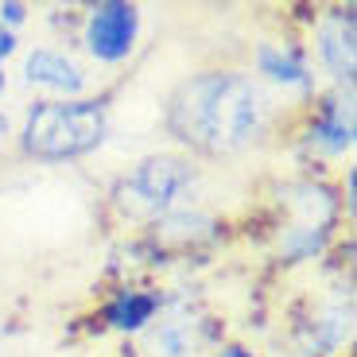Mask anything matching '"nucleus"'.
<instances>
[{
	"label": "nucleus",
	"mask_w": 357,
	"mask_h": 357,
	"mask_svg": "<svg viewBox=\"0 0 357 357\" xmlns=\"http://www.w3.org/2000/svg\"><path fill=\"white\" fill-rule=\"evenodd\" d=\"M307 54L326 89H354L357 82V16L354 8H319L307 31Z\"/></svg>",
	"instance_id": "9d476101"
},
{
	"label": "nucleus",
	"mask_w": 357,
	"mask_h": 357,
	"mask_svg": "<svg viewBox=\"0 0 357 357\" xmlns=\"http://www.w3.org/2000/svg\"><path fill=\"white\" fill-rule=\"evenodd\" d=\"M8 93H12V74H8V70H0V101L8 98Z\"/></svg>",
	"instance_id": "a211bd4d"
},
{
	"label": "nucleus",
	"mask_w": 357,
	"mask_h": 357,
	"mask_svg": "<svg viewBox=\"0 0 357 357\" xmlns=\"http://www.w3.org/2000/svg\"><path fill=\"white\" fill-rule=\"evenodd\" d=\"M338 245L334 229H319V225H295V222H280L272 233V252L284 268H311L322 264L331 257V249Z\"/></svg>",
	"instance_id": "ddd939ff"
},
{
	"label": "nucleus",
	"mask_w": 357,
	"mask_h": 357,
	"mask_svg": "<svg viewBox=\"0 0 357 357\" xmlns=\"http://www.w3.org/2000/svg\"><path fill=\"white\" fill-rule=\"evenodd\" d=\"M202 357H264V349L252 346V342H245V338H222V342H214V346L206 349Z\"/></svg>",
	"instance_id": "2eb2a0df"
},
{
	"label": "nucleus",
	"mask_w": 357,
	"mask_h": 357,
	"mask_svg": "<svg viewBox=\"0 0 357 357\" xmlns=\"http://www.w3.org/2000/svg\"><path fill=\"white\" fill-rule=\"evenodd\" d=\"M245 70L260 82V86L280 101V105H291L295 113L307 109L322 89V78L314 70L307 43L299 36H268L257 39L249 51V66Z\"/></svg>",
	"instance_id": "6e6552de"
},
{
	"label": "nucleus",
	"mask_w": 357,
	"mask_h": 357,
	"mask_svg": "<svg viewBox=\"0 0 357 357\" xmlns=\"http://www.w3.org/2000/svg\"><path fill=\"white\" fill-rule=\"evenodd\" d=\"M24 51V36H12L8 27L0 24V70H8V63Z\"/></svg>",
	"instance_id": "dca6fc26"
},
{
	"label": "nucleus",
	"mask_w": 357,
	"mask_h": 357,
	"mask_svg": "<svg viewBox=\"0 0 357 357\" xmlns=\"http://www.w3.org/2000/svg\"><path fill=\"white\" fill-rule=\"evenodd\" d=\"M299 125L291 132V148L311 175L322 167H342L357 148V105L354 89H322L307 109H299Z\"/></svg>",
	"instance_id": "20e7f679"
},
{
	"label": "nucleus",
	"mask_w": 357,
	"mask_h": 357,
	"mask_svg": "<svg viewBox=\"0 0 357 357\" xmlns=\"http://www.w3.org/2000/svg\"><path fill=\"white\" fill-rule=\"evenodd\" d=\"M12 132H16V116L0 105V148H8L12 144Z\"/></svg>",
	"instance_id": "f3484780"
},
{
	"label": "nucleus",
	"mask_w": 357,
	"mask_h": 357,
	"mask_svg": "<svg viewBox=\"0 0 357 357\" xmlns=\"http://www.w3.org/2000/svg\"><path fill=\"white\" fill-rule=\"evenodd\" d=\"M16 78L12 86L36 93V98H86L93 93V70L86 66L78 51H74L66 39H39V43H27L16 54Z\"/></svg>",
	"instance_id": "1a4fd4ad"
},
{
	"label": "nucleus",
	"mask_w": 357,
	"mask_h": 357,
	"mask_svg": "<svg viewBox=\"0 0 357 357\" xmlns=\"http://www.w3.org/2000/svg\"><path fill=\"white\" fill-rule=\"evenodd\" d=\"M74 43L89 70H125L144 47V8L132 0H93L74 20Z\"/></svg>",
	"instance_id": "39448f33"
},
{
	"label": "nucleus",
	"mask_w": 357,
	"mask_h": 357,
	"mask_svg": "<svg viewBox=\"0 0 357 357\" xmlns=\"http://www.w3.org/2000/svg\"><path fill=\"white\" fill-rule=\"evenodd\" d=\"M202 163L190 160L187 152L167 148V152H148L113 183V210L125 222L148 225L167 218L171 210L190 202H202Z\"/></svg>",
	"instance_id": "7ed1b4c3"
},
{
	"label": "nucleus",
	"mask_w": 357,
	"mask_h": 357,
	"mask_svg": "<svg viewBox=\"0 0 357 357\" xmlns=\"http://www.w3.org/2000/svg\"><path fill=\"white\" fill-rule=\"evenodd\" d=\"M218 233H222V222L202 202L178 206L167 218L148 225V237H152L155 249H198V245L214 241Z\"/></svg>",
	"instance_id": "f8f14e48"
},
{
	"label": "nucleus",
	"mask_w": 357,
	"mask_h": 357,
	"mask_svg": "<svg viewBox=\"0 0 357 357\" xmlns=\"http://www.w3.org/2000/svg\"><path fill=\"white\" fill-rule=\"evenodd\" d=\"M354 280L338 276L322 291L307 299V307L295 314L291 342L299 357H349L354 349Z\"/></svg>",
	"instance_id": "423d86ee"
},
{
	"label": "nucleus",
	"mask_w": 357,
	"mask_h": 357,
	"mask_svg": "<svg viewBox=\"0 0 357 357\" xmlns=\"http://www.w3.org/2000/svg\"><path fill=\"white\" fill-rule=\"evenodd\" d=\"M280 105L245 66H206L171 89L163 125L190 160H237L280 128Z\"/></svg>",
	"instance_id": "f257e3e1"
},
{
	"label": "nucleus",
	"mask_w": 357,
	"mask_h": 357,
	"mask_svg": "<svg viewBox=\"0 0 357 357\" xmlns=\"http://www.w3.org/2000/svg\"><path fill=\"white\" fill-rule=\"evenodd\" d=\"M222 342L214 331V319L202 307V299L190 291H167L163 311L140 338L128 342V354L136 357H202L206 349Z\"/></svg>",
	"instance_id": "0eeeda50"
},
{
	"label": "nucleus",
	"mask_w": 357,
	"mask_h": 357,
	"mask_svg": "<svg viewBox=\"0 0 357 357\" xmlns=\"http://www.w3.org/2000/svg\"><path fill=\"white\" fill-rule=\"evenodd\" d=\"M113 128V101L109 93L86 98H31L16 116L12 148L20 160L39 167H66L98 155Z\"/></svg>",
	"instance_id": "f03ea898"
},
{
	"label": "nucleus",
	"mask_w": 357,
	"mask_h": 357,
	"mask_svg": "<svg viewBox=\"0 0 357 357\" xmlns=\"http://www.w3.org/2000/svg\"><path fill=\"white\" fill-rule=\"evenodd\" d=\"M36 20V4L27 0H0V24L8 27L12 36H24V27Z\"/></svg>",
	"instance_id": "4468645a"
},
{
	"label": "nucleus",
	"mask_w": 357,
	"mask_h": 357,
	"mask_svg": "<svg viewBox=\"0 0 357 357\" xmlns=\"http://www.w3.org/2000/svg\"><path fill=\"white\" fill-rule=\"evenodd\" d=\"M163 295L167 287L160 284H144V280H121L113 291L98 303V326L116 338H140L148 326L155 322V314L163 311Z\"/></svg>",
	"instance_id": "9b49d317"
}]
</instances>
